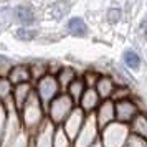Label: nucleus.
<instances>
[{
    "label": "nucleus",
    "mask_w": 147,
    "mask_h": 147,
    "mask_svg": "<svg viewBox=\"0 0 147 147\" xmlns=\"http://www.w3.org/2000/svg\"><path fill=\"white\" fill-rule=\"evenodd\" d=\"M131 137V127L122 122H113L101 131V144L102 147H124Z\"/></svg>",
    "instance_id": "nucleus-2"
},
{
    "label": "nucleus",
    "mask_w": 147,
    "mask_h": 147,
    "mask_svg": "<svg viewBox=\"0 0 147 147\" xmlns=\"http://www.w3.org/2000/svg\"><path fill=\"white\" fill-rule=\"evenodd\" d=\"M116 104V121L117 122H122V124H131L134 121V117L137 116L139 113H142L137 106V102L129 98V99H122V101H117L114 102Z\"/></svg>",
    "instance_id": "nucleus-6"
},
{
    "label": "nucleus",
    "mask_w": 147,
    "mask_h": 147,
    "mask_svg": "<svg viewBox=\"0 0 147 147\" xmlns=\"http://www.w3.org/2000/svg\"><path fill=\"white\" fill-rule=\"evenodd\" d=\"M35 93H36V96L40 98V101L43 102V106L47 109L51 104V101L55 98H58L63 91H61L60 83L56 80V76L50 73L45 78H41V80H38L35 83Z\"/></svg>",
    "instance_id": "nucleus-3"
},
{
    "label": "nucleus",
    "mask_w": 147,
    "mask_h": 147,
    "mask_svg": "<svg viewBox=\"0 0 147 147\" xmlns=\"http://www.w3.org/2000/svg\"><path fill=\"white\" fill-rule=\"evenodd\" d=\"M8 65H12V60L8 58V56H5V55L0 53V68L2 66H8ZM10 68V66H8Z\"/></svg>",
    "instance_id": "nucleus-25"
},
{
    "label": "nucleus",
    "mask_w": 147,
    "mask_h": 147,
    "mask_svg": "<svg viewBox=\"0 0 147 147\" xmlns=\"http://www.w3.org/2000/svg\"><path fill=\"white\" fill-rule=\"evenodd\" d=\"M35 86L32 83H23V84H17L13 88V94H12V102L17 111H20L25 106V102L30 99V96L33 94Z\"/></svg>",
    "instance_id": "nucleus-10"
},
{
    "label": "nucleus",
    "mask_w": 147,
    "mask_h": 147,
    "mask_svg": "<svg viewBox=\"0 0 147 147\" xmlns=\"http://www.w3.org/2000/svg\"><path fill=\"white\" fill-rule=\"evenodd\" d=\"M55 76H56V80L60 83V88H61L63 93H66V89L69 88V84L78 78V76H76V71H74L71 66H61Z\"/></svg>",
    "instance_id": "nucleus-16"
},
{
    "label": "nucleus",
    "mask_w": 147,
    "mask_h": 147,
    "mask_svg": "<svg viewBox=\"0 0 147 147\" xmlns=\"http://www.w3.org/2000/svg\"><path fill=\"white\" fill-rule=\"evenodd\" d=\"M122 63L127 69H132V71H137L140 68V56L137 51H134L132 48H127L122 51Z\"/></svg>",
    "instance_id": "nucleus-19"
},
{
    "label": "nucleus",
    "mask_w": 147,
    "mask_h": 147,
    "mask_svg": "<svg viewBox=\"0 0 147 147\" xmlns=\"http://www.w3.org/2000/svg\"><path fill=\"white\" fill-rule=\"evenodd\" d=\"M94 117L98 121V126H99L101 131L104 127H107L109 124L116 122V104H114V101H111V99L102 101L99 104V107L96 109Z\"/></svg>",
    "instance_id": "nucleus-7"
},
{
    "label": "nucleus",
    "mask_w": 147,
    "mask_h": 147,
    "mask_svg": "<svg viewBox=\"0 0 147 147\" xmlns=\"http://www.w3.org/2000/svg\"><path fill=\"white\" fill-rule=\"evenodd\" d=\"M74 107H76V102L66 93H61L47 107V117L48 121L53 122L55 126H63L65 121L68 119V116L74 111Z\"/></svg>",
    "instance_id": "nucleus-1"
},
{
    "label": "nucleus",
    "mask_w": 147,
    "mask_h": 147,
    "mask_svg": "<svg viewBox=\"0 0 147 147\" xmlns=\"http://www.w3.org/2000/svg\"><path fill=\"white\" fill-rule=\"evenodd\" d=\"M93 147H102V144H101V142H96V144H94Z\"/></svg>",
    "instance_id": "nucleus-26"
},
{
    "label": "nucleus",
    "mask_w": 147,
    "mask_h": 147,
    "mask_svg": "<svg viewBox=\"0 0 147 147\" xmlns=\"http://www.w3.org/2000/svg\"><path fill=\"white\" fill-rule=\"evenodd\" d=\"M69 8H71V3L68 0H56L53 2L50 8H48V15L53 18V20H61L65 18L68 13H69Z\"/></svg>",
    "instance_id": "nucleus-17"
},
{
    "label": "nucleus",
    "mask_w": 147,
    "mask_h": 147,
    "mask_svg": "<svg viewBox=\"0 0 147 147\" xmlns=\"http://www.w3.org/2000/svg\"><path fill=\"white\" fill-rule=\"evenodd\" d=\"M7 78L12 81V84H23V83H32V71L30 65H12L8 68Z\"/></svg>",
    "instance_id": "nucleus-9"
},
{
    "label": "nucleus",
    "mask_w": 147,
    "mask_h": 147,
    "mask_svg": "<svg viewBox=\"0 0 147 147\" xmlns=\"http://www.w3.org/2000/svg\"><path fill=\"white\" fill-rule=\"evenodd\" d=\"M15 20L20 23L22 27H32L35 23V12L28 5H18L15 7Z\"/></svg>",
    "instance_id": "nucleus-15"
},
{
    "label": "nucleus",
    "mask_w": 147,
    "mask_h": 147,
    "mask_svg": "<svg viewBox=\"0 0 147 147\" xmlns=\"http://www.w3.org/2000/svg\"><path fill=\"white\" fill-rule=\"evenodd\" d=\"M121 18H122V10H121L119 7H111L106 12V20H107V23H111V25L119 23Z\"/></svg>",
    "instance_id": "nucleus-22"
},
{
    "label": "nucleus",
    "mask_w": 147,
    "mask_h": 147,
    "mask_svg": "<svg viewBox=\"0 0 147 147\" xmlns=\"http://www.w3.org/2000/svg\"><path fill=\"white\" fill-rule=\"evenodd\" d=\"M38 30H35L32 27H20L13 32V36L17 41H23V43H30L38 38Z\"/></svg>",
    "instance_id": "nucleus-20"
},
{
    "label": "nucleus",
    "mask_w": 147,
    "mask_h": 147,
    "mask_svg": "<svg viewBox=\"0 0 147 147\" xmlns=\"http://www.w3.org/2000/svg\"><path fill=\"white\" fill-rule=\"evenodd\" d=\"M129 127H131V134L147 140V116L144 113L137 114V116L134 117V121L129 124Z\"/></svg>",
    "instance_id": "nucleus-18"
},
{
    "label": "nucleus",
    "mask_w": 147,
    "mask_h": 147,
    "mask_svg": "<svg viewBox=\"0 0 147 147\" xmlns=\"http://www.w3.org/2000/svg\"><path fill=\"white\" fill-rule=\"evenodd\" d=\"M116 88H117V83H116V80H114L113 76L101 74L98 83H96V86H94V89L98 91V94L101 96V99L106 101V99H111L113 98Z\"/></svg>",
    "instance_id": "nucleus-12"
},
{
    "label": "nucleus",
    "mask_w": 147,
    "mask_h": 147,
    "mask_svg": "<svg viewBox=\"0 0 147 147\" xmlns=\"http://www.w3.org/2000/svg\"><path fill=\"white\" fill-rule=\"evenodd\" d=\"M66 32L71 36L84 38L89 33V28H88V23L84 22V18H81V17H71L66 22Z\"/></svg>",
    "instance_id": "nucleus-13"
},
{
    "label": "nucleus",
    "mask_w": 147,
    "mask_h": 147,
    "mask_svg": "<svg viewBox=\"0 0 147 147\" xmlns=\"http://www.w3.org/2000/svg\"><path fill=\"white\" fill-rule=\"evenodd\" d=\"M86 89H88V84H86V81H84V78H83V76H78V78L69 84V88L66 89V94L76 102V104H80L83 94L86 93Z\"/></svg>",
    "instance_id": "nucleus-14"
},
{
    "label": "nucleus",
    "mask_w": 147,
    "mask_h": 147,
    "mask_svg": "<svg viewBox=\"0 0 147 147\" xmlns=\"http://www.w3.org/2000/svg\"><path fill=\"white\" fill-rule=\"evenodd\" d=\"M55 129L56 126L51 121H45L43 126L35 132V147H55Z\"/></svg>",
    "instance_id": "nucleus-8"
},
{
    "label": "nucleus",
    "mask_w": 147,
    "mask_h": 147,
    "mask_svg": "<svg viewBox=\"0 0 147 147\" xmlns=\"http://www.w3.org/2000/svg\"><path fill=\"white\" fill-rule=\"evenodd\" d=\"M101 137V129L98 126V121L94 117V114L88 116L86 122L81 129V132L78 134V137L74 139L73 147H93L96 142H99Z\"/></svg>",
    "instance_id": "nucleus-4"
},
{
    "label": "nucleus",
    "mask_w": 147,
    "mask_h": 147,
    "mask_svg": "<svg viewBox=\"0 0 147 147\" xmlns=\"http://www.w3.org/2000/svg\"><path fill=\"white\" fill-rule=\"evenodd\" d=\"M86 117L88 114L81 109L80 106L74 107V111L69 116H68V119L65 121V124H63V129H65V132L68 134V137L74 142V139L78 137V134L81 132V129L84 126V122H86Z\"/></svg>",
    "instance_id": "nucleus-5"
},
{
    "label": "nucleus",
    "mask_w": 147,
    "mask_h": 147,
    "mask_svg": "<svg viewBox=\"0 0 147 147\" xmlns=\"http://www.w3.org/2000/svg\"><path fill=\"white\" fill-rule=\"evenodd\" d=\"M124 147H147V140H144L142 137H137V136L131 134V137L127 139V142H126Z\"/></svg>",
    "instance_id": "nucleus-23"
},
{
    "label": "nucleus",
    "mask_w": 147,
    "mask_h": 147,
    "mask_svg": "<svg viewBox=\"0 0 147 147\" xmlns=\"http://www.w3.org/2000/svg\"><path fill=\"white\" fill-rule=\"evenodd\" d=\"M139 30H140V35L147 40V15L140 20V25H139Z\"/></svg>",
    "instance_id": "nucleus-24"
},
{
    "label": "nucleus",
    "mask_w": 147,
    "mask_h": 147,
    "mask_svg": "<svg viewBox=\"0 0 147 147\" xmlns=\"http://www.w3.org/2000/svg\"><path fill=\"white\" fill-rule=\"evenodd\" d=\"M13 84L7 76H0V101L2 102H10L12 101V94H13Z\"/></svg>",
    "instance_id": "nucleus-21"
},
{
    "label": "nucleus",
    "mask_w": 147,
    "mask_h": 147,
    "mask_svg": "<svg viewBox=\"0 0 147 147\" xmlns=\"http://www.w3.org/2000/svg\"><path fill=\"white\" fill-rule=\"evenodd\" d=\"M101 102H102V99H101V96L98 94V91H96L94 88H88L86 93L83 94V98H81V101H80L78 106H80L81 109L89 116V114L96 113V109L99 107Z\"/></svg>",
    "instance_id": "nucleus-11"
}]
</instances>
